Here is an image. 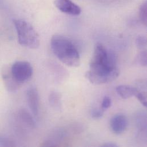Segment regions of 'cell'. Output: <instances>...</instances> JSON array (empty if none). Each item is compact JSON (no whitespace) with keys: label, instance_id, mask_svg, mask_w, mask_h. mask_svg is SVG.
<instances>
[{"label":"cell","instance_id":"1","mask_svg":"<svg viewBox=\"0 0 147 147\" xmlns=\"http://www.w3.org/2000/svg\"><path fill=\"white\" fill-rule=\"evenodd\" d=\"M89 67L90 70L86 72L85 77L94 84L111 82L120 74L116 55L101 43H97L94 47Z\"/></svg>","mask_w":147,"mask_h":147},{"label":"cell","instance_id":"2","mask_svg":"<svg viewBox=\"0 0 147 147\" xmlns=\"http://www.w3.org/2000/svg\"><path fill=\"white\" fill-rule=\"evenodd\" d=\"M51 45L53 53L63 64L71 67L80 65L79 53L69 38L61 35H54L51 38Z\"/></svg>","mask_w":147,"mask_h":147},{"label":"cell","instance_id":"3","mask_svg":"<svg viewBox=\"0 0 147 147\" xmlns=\"http://www.w3.org/2000/svg\"><path fill=\"white\" fill-rule=\"evenodd\" d=\"M18 40L20 45L30 49H37L40 45V38L33 26L22 19L13 20Z\"/></svg>","mask_w":147,"mask_h":147},{"label":"cell","instance_id":"4","mask_svg":"<svg viewBox=\"0 0 147 147\" xmlns=\"http://www.w3.org/2000/svg\"><path fill=\"white\" fill-rule=\"evenodd\" d=\"M10 69L14 78L20 84L29 80L33 72L31 64L23 61L14 63Z\"/></svg>","mask_w":147,"mask_h":147},{"label":"cell","instance_id":"5","mask_svg":"<svg viewBox=\"0 0 147 147\" xmlns=\"http://www.w3.org/2000/svg\"><path fill=\"white\" fill-rule=\"evenodd\" d=\"M55 5L61 11L71 16H77L81 13L80 7L71 0H55Z\"/></svg>","mask_w":147,"mask_h":147},{"label":"cell","instance_id":"6","mask_svg":"<svg viewBox=\"0 0 147 147\" xmlns=\"http://www.w3.org/2000/svg\"><path fill=\"white\" fill-rule=\"evenodd\" d=\"M128 124L127 117L122 114L115 115L111 119L110 122L111 129L116 135L123 134L127 129Z\"/></svg>","mask_w":147,"mask_h":147},{"label":"cell","instance_id":"7","mask_svg":"<svg viewBox=\"0 0 147 147\" xmlns=\"http://www.w3.org/2000/svg\"><path fill=\"white\" fill-rule=\"evenodd\" d=\"M26 97L28 105L32 113L37 116L39 113L40 98L38 91L34 87L29 88L26 92Z\"/></svg>","mask_w":147,"mask_h":147},{"label":"cell","instance_id":"8","mask_svg":"<svg viewBox=\"0 0 147 147\" xmlns=\"http://www.w3.org/2000/svg\"><path fill=\"white\" fill-rule=\"evenodd\" d=\"M2 75L5 85L9 91L11 92H15L21 85L14 78L11 74L10 69H9V68H5L2 71Z\"/></svg>","mask_w":147,"mask_h":147},{"label":"cell","instance_id":"9","mask_svg":"<svg viewBox=\"0 0 147 147\" xmlns=\"http://www.w3.org/2000/svg\"><path fill=\"white\" fill-rule=\"evenodd\" d=\"M118 94L123 98H129L133 96H135L138 88L127 85H121L116 88Z\"/></svg>","mask_w":147,"mask_h":147},{"label":"cell","instance_id":"10","mask_svg":"<svg viewBox=\"0 0 147 147\" xmlns=\"http://www.w3.org/2000/svg\"><path fill=\"white\" fill-rule=\"evenodd\" d=\"M20 116L22 121L28 126L34 128L35 127V122L28 112L25 109H22L20 112Z\"/></svg>","mask_w":147,"mask_h":147},{"label":"cell","instance_id":"11","mask_svg":"<svg viewBox=\"0 0 147 147\" xmlns=\"http://www.w3.org/2000/svg\"><path fill=\"white\" fill-rule=\"evenodd\" d=\"M49 102L51 106L56 109H60L61 105V96L57 92H52L49 96Z\"/></svg>","mask_w":147,"mask_h":147},{"label":"cell","instance_id":"12","mask_svg":"<svg viewBox=\"0 0 147 147\" xmlns=\"http://www.w3.org/2000/svg\"><path fill=\"white\" fill-rule=\"evenodd\" d=\"M139 17L141 22L146 26L147 23V3L146 1L144 2L140 6Z\"/></svg>","mask_w":147,"mask_h":147},{"label":"cell","instance_id":"13","mask_svg":"<svg viewBox=\"0 0 147 147\" xmlns=\"http://www.w3.org/2000/svg\"><path fill=\"white\" fill-rule=\"evenodd\" d=\"M136 61L139 65L146 67L147 66V52L146 50H142L137 56Z\"/></svg>","mask_w":147,"mask_h":147},{"label":"cell","instance_id":"14","mask_svg":"<svg viewBox=\"0 0 147 147\" xmlns=\"http://www.w3.org/2000/svg\"><path fill=\"white\" fill-rule=\"evenodd\" d=\"M136 44L140 50H145L147 47V38L144 36H139L136 39Z\"/></svg>","mask_w":147,"mask_h":147},{"label":"cell","instance_id":"15","mask_svg":"<svg viewBox=\"0 0 147 147\" xmlns=\"http://www.w3.org/2000/svg\"><path fill=\"white\" fill-rule=\"evenodd\" d=\"M135 97H136L138 100L141 102V104L144 106V107H147V98H146V95L142 92H141L140 90H139L138 89Z\"/></svg>","mask_w":147,"mask_h":147},{"label":"cell","instance_id":"16","mask_svg":"<svg viewBox=\"0 0 147 147\" xmlns=\"http://www.w3.org/2000/svg\"><path fill=\"white\" fill-rule=\"evenodd\" d=\"M104 112L105 111L101 107L98 108H94L92 110L91 116L93 119H100L102 117Z\"/></svg>","mask_w":147,"mask_h":147},{"label":"cell","instance_id":"17","mask_svg":"<svg viewBox=\"0 0 147 147\" xmlns=\"http://www.w3.org/2000/svg\"><path fill=\"white\" fill-rule=\"evenodd\" d=\"M111 104H112V101H111V98L109 96H106L104 97V98L102 100L101 108L104 111H105L107 109H108L111 106Z\"/></svg>","mask_w":147,"mask_h":147},{"label":"cell","instance_id":"18","mask_svg":"<svg viewBox=\"0 0 147 147\" xmlns=\"http://www.w3.org/2000/svg\"><path fill=\"white\" fill-rule=\"evenodd\" d=\"M0 146L5 147L13 146L14 143H13L12 142L6 138H0Z\"/></svg>","mask_w":147,"mask_h":147},{"label":"cell","instance_id":"19","mask_svg":"<svg viewBox=\"0 0 147 147\" xmlns=\"http://www.w3.org/2000/svg\"><path fill=\"white\" fill-rule=\"evenodd\" d=\"M102 147H117V145L113 143H107L104 144Z\"/></svg>","mask_w":147,"mask_h":147}]
</instances>
